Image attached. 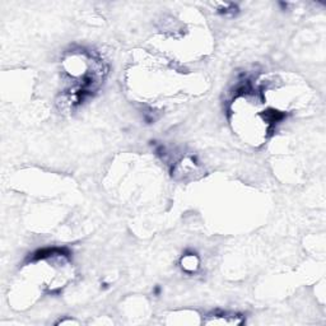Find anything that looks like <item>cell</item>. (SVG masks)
I'll list each match as a JSON object with an SVG mask.
<instances>
[{"instance_id":"obj_1","label":"cell","mask_w":326,"mask_h":326,"mask_svg":"<svg viewBox=\"0 0 326 326\" xmlns=\"http://www.w3.org/2000/svg\"><path fill=\"white\" fill-rule=\"evenodd\" d=\"M210 316L214 317V320L209 321V323H206V324L214 323V324H226V325H228V324H235L236 325V324L244 323V319L236 314L228 315L227 312H219V314L210 315Z\"/></svg>"}]
</instances>
